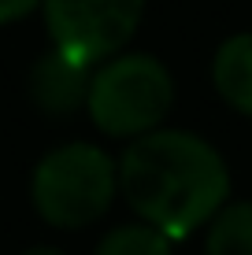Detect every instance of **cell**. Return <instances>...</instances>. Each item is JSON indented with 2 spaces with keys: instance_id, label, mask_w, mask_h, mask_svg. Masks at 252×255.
Here are the masks:
<instances>
[{
  "instance_id": "cell-1",
  "label": "cell",
  "mask_w": 252,
  "mask_h": 255,
  "mask_svg": "<svg viewBox=\"0 0 252 255\" xmlns=\"http://www.w3.org/2000/svg\"><path fill=\"white\" fill-rule=\"evenodd\" d=\"M119 189L141 222L182 241L230 200V170L219 148L189 129H149L126 144Z\"/></svg>"
},
{
  "instance_id": "cell-2",
  "label": "cell",
  "mask_w": 252,
  "mask_h": 255,
  "mask_svg": "<svg viewBox=\"0 0 252 255\" xmlns=\"http://www.w3.org/2000/svg\"><path fill=\"white\" fill-rule=\"evenodd\" d=\"M175 104V78L163 59L149 52H119L93 70L85 111L108 137L134 140L160 129Z\"/></svg>"
},
{
  "instance_id": "cell-3",
  "label": "cell",
  "mask_w": 252,
  "mask_h": 255,
  "mask_svg": "<svg viewBox=\"0 0 252 255\" xmlns=\"http://www.w3.org/2000/svg\"><path fill=\"white\" fill-rule=\"evenodd\" d=\"M119 192V163L89 140L59 144L33 166L30 200L56 230H82L108 215Z\"/></svg>"
},
{
  "instance_id": "cell-4",
  "label": "cell",
  "mask_w": 252,
  "mask_h": 255,
  "mask_svg": "<svg viewBox=\"0 0 252 255\" xmlns=\"http://www.w3.org/2000/svg\"><path fill=\"white\" fill-rule=\"evenodd\" d=\"M41 15L52 48L97 67L130 45L145 0H41Z\"/></svg>"
},
{
  "instance_id": "cell-5",
  "label": "cell",
  "mask_w": 252,
  "mask_h": 255,
  "mask_svg": "<svg viewBox=\"0 0 252 255\" xmlns=\"http://www.w3.org/2000/svg\"><path fill=\"white\" fill-rule=\"evenodd\" d=\"M93 63L67 56L59 48H48L45 56L33 63L30 70V96L45 115L67 119L74 111L85 108V96H89V82H93Z\"/></svg>"
},
{
  "instance_id": "cell-6",
  "label": "cell",
  "mask_w": 252,
  "mask_h": 255,
  "mask_svg": "<svg viewBox=\"0 0 252 255\" xmlns=\"http://www.w3.org/2000/svg\"><path fill=\"white\" fill-rule=\"evenodd\" d=\"M212 85L241 115H252V30L234 33L215 48Z\"/></svg>"
},
{
  "instance_id": "cell-7",
  "label": "cell",
  "mask_w": 252,
  "mask_h": 255,
  "mask_svg": "<svg viewBox=\"0 0 252 255\" xmlns=\"http://www.w3.org/2000/svg\"><path fill=\"white\" fill-rule=\"evenodd\" d=\"M204 255H252V200H227L208 222Z\"/></svg>"
},
{
  "instance_id": "cell-8",
  "label": "cell",
  "mask_w": 252,
  "mask_h": 255,
  "mask_svg": "<svg viewBox=\"0 0 252 255\" xmlns=\"http://www.w3.org/2000/svg\"><path fill=\"white\" fill-rule=\"evenodd\" d=\"M93 255H171V237L152 222H126L104 233Z\"/></svg>"
},
{
  "instance_id": "cell-9",
  "label": "cell",
  "mask_w": 252,
  "mask_h": 255,
  "mask_svg": "<svg viewBox=\"0 0 252 255\" xmlns=\"http://www.w3.org/2000/svg\"><path fill=\"white\" fill-rule=\"evenodd\" d=\"M37 7H41V0H0V26L22 19V15L37 11Z\"/></svg>"
},
{
  "instance_id": "cell-10",
  "label": "cell",
  "mask_w": 252,
  "mask_h": 255,
  "mask_svg": "<svg viewBox=\"0 0 252 255\" xmlns=\"http://www.w3.org/2000/svg\"><path fill=\"white\" fill-rule=\"evenodd\" d=\"M22 255H63V252L52 248V244H37V248H30V252H22Z\"/></svg>"
}]
</instances>
